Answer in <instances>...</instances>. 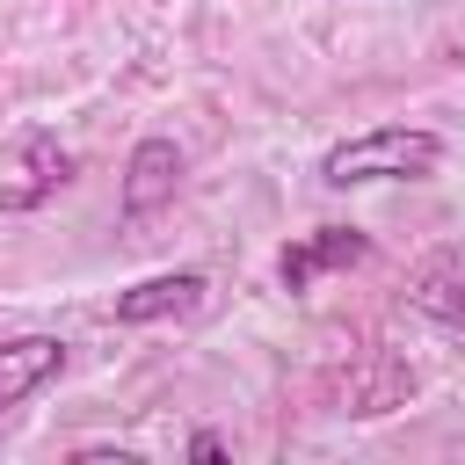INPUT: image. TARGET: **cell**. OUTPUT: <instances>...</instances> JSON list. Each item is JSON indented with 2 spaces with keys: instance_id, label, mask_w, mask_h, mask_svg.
I'll list each match as a JSON object with an SVG mask.
<instances>
[{
  "instance_id": "6da1fadb",
  "label": "cell",
  "mask_w": 465,
  "mask_h": 465,
  "mask_svg": "<svg viewBox=\"0 0 465 465\" xmlns=\"http://www.w3.org/2000/svg\"><path fill=\"white\" fill-rule=\"evenodd\" d=\"M443 131L429 124H378V131H356L341 145H327L320 160V182L327 189H371V182H429L443 167Z\"/></svg>"
},
{
  "instance_id": "7a4b0ae2",
  "label": "cell",
  "mask_w": 465,
  "mask_h": 465,
  "mask_svg": "<svg viewBox=\"0 0 465 465\" xmlns=\"http://www.w3.org/2000/svg\"><path fill=\"white\" fill-rule=\"evenodd\" d=\"M73 182V153L58 145V131H15L0 145V211H36Z\"/></svg>"
},
{
  "instance_id": "3957f363",
  "label": "cell",
  "mask_w": 465,
  "mask_h": 465,
  "mask_svg": "<svg viewBox=\"0 0 465 465\" xmlns=\"http://www.w3.org/2000/svg\"><path fill=\"white\" fill-rule=\"evenodd\" d=\"M400 291H407V305L429 312L436 327L465 334V240H436L429 254H414L407 276H400Z\"/></svg>"
},
{
  "instance_id": "277c9868",
  "label": "cell",
  "mask_w": 465,
  "mask_h": 465,
  "mask_svg": "<svg viewBox=\"0 0 465 465\" xmlns=\"http://www.w3.org/2000/svg\"><path fill=\"white\" fill-rule=\"evenodd\" d=\"M371 254V240L356 232V225H312V232H298L283 254H276V283L298 298V291H312L327 269H356Z\"/></svg>"
},
{
  "instance_id": "5b68a950",
  "label": "cell",
  "mask_w": 465,
  "mask_h": 465,
  "mask_svg": "<svg viewBox=\"0 0 465 465\" xmlns=\"http://www.w3.org/2000/svg\"><path fill=\"white\" fill-rule=\"evenodd\" d=\"M182 189V145L174 138H138L124 160V218H153Z\"/></svg>"
},
{
  "instance_id": "8992f818",
  "label": "cell",
  "mask_w": 465,
  "mask_h": 465,
  "mask_svg": "<svg viewBox=\"0 0 465 465\" xmlns=\"http://www.w3.org/2000/svg\"><path fill=\"white\" fill-rule=\"evenodd\" d=\"M65 371V341L58 334H0V414L22 407L29 392H44Z\"/></svg>"
},
{
  "instance_id": "52a82bcc",
  "label": "cell",
  "mask_w": 465,
  "mask_h": 465,
  "mask_svg": "<svg viewBox=\"0 0 465 465\" xmlns=\"http://www.w3.org/2000/svg\"><path fill=\"white\" fill-rule=\"evenodd\" d=\"M203 291H211V276L203 269H167V276H145V283H131V291H116V320L124 327H145V320H174V312H196L203 305Z\"/></svg>"
},
{
  "instance_id": "ba28073f",
  "label": "cell",
  "mask_w": 465,
  "mask_h": 465,
  "mask_svg": "<svg viewBox=\"0 0 465 465\" xmlns=\"http://www.w3.org/2000/svg\"><path fill=\"white\" fill-rule=\"evenodd\" d=\"M189 458H196V465H218V458H225V436L196 429V436H189Z\"/></svg>"
}]
</instances>
